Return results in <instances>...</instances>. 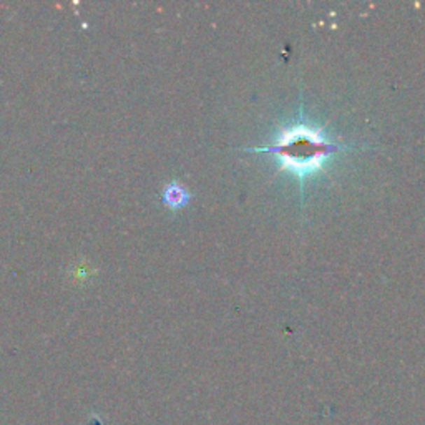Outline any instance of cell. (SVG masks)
<instances>
[{
  "mask_svg": "<svg viewBox=\"0 0 425 425\" xmlns=\"http://www.w3.org/2000/svg\"><path fill=\"white\" fill-rule=\"evenodd\" d=\"M161 200H163V203L167 204L169 209L176 211V209H181L183 207H186V204L190 203L191 195L181 183L172 181L163 188V191H161Z\"/></svg>",
  "mask_w": 425,
  "mask_h": 425,
  "instance_id": "7a4b0ae2",
  "label": "cell"
},
{
  "mask_svg": "<svg viewBox=\"0 0 425 425\" xmlns=\"http://www.w3.org/2000/svg\"><path fill=\"white\" fill-rule=\"evenodd\" d=\"M276 155L284 169L294 173H307L319 167L322 160L337 150L334 143L326 140L316 130L307 127H293L283 130L272 145L253 148Z\"/></svg>",
  "mask_w": 425,
  "mask_h": 425,
  "instance_id": "6da1fadb",
  "label": "cell"
}]
</instances>
